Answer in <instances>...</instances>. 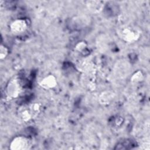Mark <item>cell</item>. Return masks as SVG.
I'll return each mask as SVG.
<instances>
[{
    "label": "cell",
    "instance_id": "cell-1",
    "mask_svg": "<svg viewBox=\"0 0 150 150\" xmlns=\"http://www.w3.org/2000/svg\"><path fill=\"white\" fill-rule=\"evenodd\" d=\"M118 35L124 41L132 43L139 39L140 33L137 29L131 26H123L119 29Z\"/></svg>",
    "mask_w": 150,
    "mask_h": 150
},
{
    "label": "cell",
    "instance_id": "cell-2",
    "mask_svg": "<svg viewBox=\"0 0 150 150\" xmlns=\"http://www.w3.org/2000/svg\"><path fill=\"white\" fill-rule=\"evenodd\" d=\"M31 146L30 141L23 136L15 137L11 142L9 148L11 150H26Z\"/></svg>",
    "mask_w": 150,
    "mask_h": 150
},
{
    "label": "cell",
    "instance_id": "cell-3",
    "mask_svg": "<svg viewBox=\"0 0 150 150\" xmlns=\"http://www.w3.org/2000/svg\"><path fill=\"white\" fill-rule=\"evenodd\" d=\"M22 91L21 82L17 77H13L8 83L6 87V93L9 97L11 98H16Z\"/></svg>",
    "mask_w": 150,
    "mask_h": 150
},
{
    "label": "cell",
    "instance_id": "cell-4",
    "mask_svg": "<svg viewBox=\"0 0 150 150\" xmlns=\"http://www.w3.org/2000/svg\"><path fill=\"white\" fill-rule=\"evenodd\" d=\"M28 28V23L25 19H17L12 21L10 24V29L12 32L16 34L24 32Z\"/></svg>",
    "mask_w": 150,
    "mask_h": 150
},
{
    "label": "cell",
    "instance_id": "cell-5",
    "mask_svg": "<svg viewBox=\"0 0 150 150\" xmlns=\"http://www.w3.org/2000/svg\"><path fill=\"white\" fill-rule=\"evenodd\" d=\"M56 77L52 74H49L44 77L40 82L39 85L44 89L49 90L55 87L57 85Z\"/></svg>",
    "mask_w": 150,
    "mask_h": 150
},
{
    "label": "cell",
    "instance_id": "cell-6",
    "mask_svg": "<svg viewBox=\"0 0 150 150\" xmlns=\"http://www.w3.org/2000/svg\"><path fill=\"white\" fill-rule=\"evenodd\" d=\"M115 93L111 91H103L99 96L98 101L104 105L110 104L115 98Z\"/></svg>",
    "mask_w": 150,
    "mask_h": 150
},
{
    "label": "cell",
    "instance_id": "cell-7",
    "mask_svg": "<svg viewBox=\"0 0 150 150\" xmlns=\"http://www.w3.org/2000/svg\"><path fill=\"white\" fill-rule=\"evenodd\" d=\"M86 6L89 11L94 13H100L104 9V2L100 1H88Z\"/></svg>",
    "mask_w": 150,
    "mask_h": 150
},
{
    "label": "cell",
    "instance_id": "cell-8",
    "mask_svg": "<svg viewBox=\"0 0 150 150\" xmlns=\"http://www.w3.org/2000/svg\"><path fill=\"white\" fill-rule=\"evenodd\" d=\"M19 118L23 122H28L33 118L32 114L29 107L21 108L18 112Z\"/></svg>",
    "mask_w": 150,
    "mask_h": 150
},
{
    "label": "cell",
    "instance_id": "cell-9",
    "mask_svg": "<svg viewBox=\"0 0 150 150\" xmlns=\"http://www.w3.org/2000/svg\"><path fill=\"white\" fill-rule=\"evenodd\" d=\"M29 108L32 114L33 117L37 116L38 114L40 112L42 109L41 105L38 103H32L29 106Z\"/></svg>",
    "mask_w": 150,
    "mask_h": 150
},
{
    "label": "cell",
    "instance_id": "cell-10",
    "mask_svg": "<svg viewBox=\"0 0 150 150\" xmlns=\"http://www.w3.org/2000/svg\"><path fill=\"white\" fill-rule=\"evenodd\" d=\"M143 79H144V74L142 72L139 70L135 72L131 77V81L134 83L141 82L143 80Z\"/></svg>",
    "mask_w": 150,
    "mask_h": 150
},
{
    "label": "cell",
    "instance_id": "cell-11",
    "mask_svg": "<svg viewBox=\"0 0 150 150\" xmlns=\"http://www.w3.org/2000/svg\"><path fill=\"white\" fill-rule=\"evenodd\" d=\"M8 54V48L3 45L0 46V59L1 60L4 59Z\"/></svg>",
    "mask_w": 150,
    "mask_h": 150
},
{
    "label": "cell",
    "instance_id": "cell-12",
    "mask_svg": "<svg viewBox=\"0 0 150 150\" xmlns=\"http://www.w3.org/2000/svg\"><path fill=\"white\" fill-rule=\"evenodd\" d=\"M86 43L84 42H79L76 45V50L81 52L86 47Z\"/></svg>",
    "mask_w": 150,
    "mask_h": 150
}]
</instances>
